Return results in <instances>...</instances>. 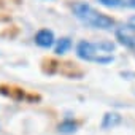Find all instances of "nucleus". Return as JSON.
Returning a JSON list of instances; mask_svg holds the SVG:
<instances>
[{
	"label": "nucleus",
	"instance_id": "9b49d317",
	"mask_svg": "<svg viewBox=\"0 0 135 135\" xmlns=\"http://www.w3.org/2000/svg\"><path fill=\"white\" fill-rule=\"evenodd\" d=\"M127 26L135 32V16H132V18H129V21H127Z\"/></svg>",
	"mask_w": 135,
	"mask_h": 135
},
{
	"label": "nucleus",
	"instance_id": "1a4fd4ad",
	"mask_svg": "<svg viewBox=\"0 0 135 135\" xmlns=\"http://www.w3.org/2000/svg\"><path fill=\"white\" fill-rule=\"evenodd\" d=\"M121 7H126V8H132V10H135V0H121Z\"/></svg>",
	"mask_w": 135,
	"mask_h": 135
},
{
	"label": "nucleus",
	"instance_id": "f03ea898",
	"mask_svg": "<svg viewBox=\"0 0 135 135\" xmlns=\"http://www.w3.org/2000/svg\"><path fill=\"white\" fill-rule=\"evenodd\" d=\"M72 13L73 16L83 22L88 27L99 29V30H111L114 27V19L97 11L94 7H91L86 2H76L72 5Z\"/></svg>",
	"mask_w": 135,
	"mask_h": 135
},
{
	"label": "nucleus",
	"instance_id": "20e7f679",
	"mask_svg": "<svg viewBox=\"0 0 135 135\" xmlns=\"http://www.w3.org/2000/svg\"><path fill=\"white\" fill-rule=\"evenodd\" d=\"M33 41L38 48L41 49H49V48H54V43H56V35L51 29H40L35 37H33Z\"/></svg>",
	"mask_w": 135,
	"mask_h": 135
},
{
	"label": "nucleus",
	"instance_id": "39448f33",
	"mask_svg": "<svg viewBox=\"0 0 135 135\" xmlns=\"http://www.w3.org/2000/svg\"><path fill=\"white\" fill-rule=\"evenodd\" d=\"M122 121L121 114L119 113H114V111H107L102 118V122H100V127L102 129H114L116 126H119Z\"/></svg>",
	"mask_w": 135,
	"mask_h": 135
},
{
	"label": "nucleus",
	"instance_id": "f257e3e1",
	"mask_svg": "<svg viewBox=\"0 0 135 135\" xmlns=\"http://www.w3.org/2000/svg\"><path fill=\"white\" fill-rule=\"evenodd\" d=\"M116 49V45L110 40L102 41H86L81 40L76 45V56L84 62H94V64H111L114 60L113 52Z\"/></svg>",
	"mask_w": 135,
	"mask_h": 135
},
{
	"label": "nucleus",
	"instance_id": "9d476101",
	"mask_svg": "<svg viewBox=\"0 0 135 135\" xmlns=\"http://www.w3.org/2000/svg\"><path fill=\"white\" fill-rule=\"evenodd\" d=\"M121 76L126 78V80H132V78H135V73H133V72H122Z\"/></svg>",
	"mask_w": 135,
	"mask_h": 135
},
{
	"label": "nucleus",
	"instance_id": "6e6552de",
	"mask_svg": "<svg viewBox=\"0 0 135 135\" xmlns=\"http://www.w3.org/2000/svg\"><path fill=\"white\" fill-rule=\"evenodd\" d=\"M99 3L107 8H118L121 7V0H99Z\"/></svg>",
	"mask_w": 135,
	"mask_h": 135
},
{
	"label": "nucleus",
	"instance_id": "0eeeda50",
	"mask_svg": "<svg viewBox=\"0 0 135 135\" xmlns=\"http://www.w3.org/2000/svg\"><path fill=\"white\" fill-rule=\"evenodd\" d=\"M57 130L64 135H70V133H75L78 130V122L75 119H70V118H65L59 126H57Z\"/></svg>",
	"mask_w": 135,
	"mask_h": 135
},
{
	"label": "nucleus",
	"instance_id": "423d86ee",
	"mask_svg": "<svg viewBox=\"0 0 135 135\" xmlns=\"http://www.w3.org/2000/svg\"><path fill=\"white\" fill-rule=\"evenodd\" d=\"M72 46H73L72 38L62 37V38L56 40V43H54V52H56L57 56H64V54H67V52L72 49Z\"/></svg>",
	"mask_w": 135,
	"mask_h": 135
},
{
	"label": "nucleus",
	"instance_id": "7ed1b4c3",
	"mask_svg": "<svg viewBox=\"0 0 135 135\" xmlns=\"http://www.w3.org/2000/svg\"><path fill=\"white\" fill-rule=\"evenodd\" d=\"M114 37H116V40H118L122 46H126V48L135 51V32H133L127 24L118 27V29L114 30Z\"/></svg>",
	"mask_w": 135,
	"mask_h": 135
}]
</instances>
